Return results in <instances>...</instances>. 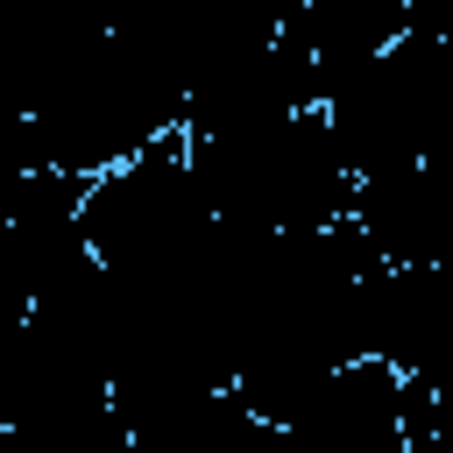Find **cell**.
Returning <instances> with one entry per match:
<instances>
[{"label": "cell", "mask_w": 453, "mask_h": 453, "mask_svg": "<svg viewBox=\"0 0 453 453\" xmlns=\"http://www.w3.org/2000/svg\"><path fill=\"white\" fill-rule=\"evenodd\" d=\"M191 163L212 212L234 226L319 234V226L354 219V170L340 156L326 106H304L241 134H191Z\"/></svg>", "instance_id": "6da1fadb"}, {"label": "cell", "mask_w": 453, "mask_h": 453, "mask_svg": "<svg viewBox=\"0 0 453 453\" xmlns=\"http://www.w3.org/2000/svg\"><path fill=\"white\" fill-rule=\"evenodd\" d=\"M326 120L340 134L354 184L425 156L453 163V50L403 28L389 50H375L326 92Z\"/></svg>", "instance_id": "7a4b0ae2"}, {"label": "cell", "mask_w": 453, "mask_h": 453, "mask_svg": "<svg viewBox=\"0 0 453 453\" xmlns=\"http://www.w3.org/2000/svg\"><path fill=\"white\" fill-rule=\"evenodd\" d=\"M212 219L219 212L198 184L184 127L156 134L149 149H134L113 170H99L85 191V241L106 269H170L177 255H191L205 241Z\"/></svg>", "instance_id": "3957f363"}, {"label": "cell", "mask_w": 453, "mask_h": 453, "mask_svg": "<svg viewBox=\"0 0 453 453\" xmlns=\"http://www.w3.org/2000/svg\"><path fill=\"white\" fill-rule=\"evenodd\" d=\"M290 453H396L403 446V368L382 354L340 361L283 425Z\"/></svg>", "instance_id": "277c9868"}, {"label": "cell", "mask_w": 453, "mask_h": 453, "mask_svg": "<svg viewBox=\"0 0 453 453\" xmlns=\"http://www.w3.org/2000/svg\"><path fill=\"white\" fill-rule=\"evenodd\" d=\"M368 354L411 382L453 389V269L446 262H382L368 304Z\"/></svg>", "instance_id": "5b68a950"}, {"label": "cell", "mask_w": 453, "mask_h": 453, "mask_svg": "<svg viewBox=\"0 0 453 453\" xmlns=\"http://www.w3.org/2000/svg\"><path fill=\"white\" fill-rule=\"evenodd\" d=\"M354 226L382 262H446L453 255V163H403L354 184Z\"/></svg>", "instance_id": "8992f818"}, {"label": "cell", "mask_w": 453, "mask_h": 453, "mask_svg": "<svg viewBox=\"0 0 453 453\" xmlns=\"http://www.w3.org/2000/svg\"><path fill=\"white\" fill-rule=\"evenodd\" d=\"M276 35L311 57V71H319V106H326V92H333L347 71H361L375 50H389V42L403 35V0H304L297 14H283Z\"/></svg>", "instance_id": "52a82bcc"}, {"label": "cell", "mask_w": 453, "mask_h": 453, "mask_svg": "<svg viewBox=\"0 0 453 453\" xmlns=\"http://www.w3.org/2000/svg\"><path fill=\"white\" fill-rule=\"evenodd\" d=\"M21 326H28V311H0V425L14 418V382H21Z\"/></svg>", "instance_id": "ba28073f"}, {"label": "cell", "mask_w": 453, "mask_h": 453, "mask_svg": "<svg viewBox=\"0 0 453 453\" xmlns=\"http://www.w3.org/2000/svg\"><path fill=\"white\" fill-rule=\"evenodd\" d=\"M403 28H418V35L453 50V0H403Z\"/></svg>", "instance_id": "9c48e42d"}, {"label": "cell", "mask_w": 453, "mask_h": 453, "mask_svg": "<svg viewBox=\"0 0 453 453\" xmlns=\"http://www.w3.org/2000/svg\"><path fill=\"white\" fill-rule=\"evenodd\" d=\"M0 453H50L35 432H21V425H0Z\"/></svg>", "instance_id": "30bf717a"}]
</instances>
